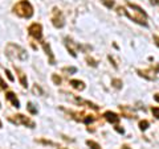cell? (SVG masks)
Returning a JSON list of instances; mask_svg holds the SVG:
<instances>
[{"instance_id": "ac0fdd59", "label": "cell", "mask_w": 159, "mask_h": 149, "mask_svg": "<svg viewBox=\"0 0 159 149\" xmlns=\"http://www.w3.org/2000/svg\"><path fill=\"white\" fill-rule=\"evenodd\" d=\"M27 110H28L29 112H31L32 115H36V113H37V108L34 107V104H33L32 102H29V103L27 104Z\"/></svg>"}, {"instance_id": "603a6c76", "label": "cell", "mask_w": 159, "mask_h": 149, "mask_svg": "<svg viewBox=\"0 0 159 149\" xmlns=\"http://www.w3.org/2000/svg\"><path fill=\"white\" fill-rule=\"evenodd\" d=\"M86 62H88V65H92L93 67H97V62L94 61L93 58H90V57H86Z\"/></svg>"}, {"instance_id": "30bf717a", "label": "cell", "mask_w": 159, "mask_h": 149, "mask_svg": "<svg viewBox=\"0 0 159 149\" xmlns=\"http://www.w3.org/2000/svg\"><path fill=\"white\" fill-rule=\"evenodd\" d=\"M41 45H43L44 52H45V54L48 56L49 63H51V65H54V63H56V58H54V56H53V52H52V49H51V45H49V42L41 41Z\"/></svg>"}, {"instance_id": "4fadbf2b", "label": "cell", "mask_w": 159, "mask_h": 149, "mask_svg": "<svg viewBox=\"0 0 159 149\" xmlns=\"http://www.w3.org/2000/svg\"><path fill=\"white\" fill-rule=\"evenodd\" d=\"M6 99L12 103V106H13V107H16V108L20 107V102H19L17 96L15 95V92H12V91H7V92H6Z\"/></svg>"}, {"instance_id": "ffe728a7", "label": "cell", "mask_w": 159, "mask_h": 149, "mask_svg": "<svg viewBox=\"0 0 159 149\" xmlns=\"http://www.w3.org/2000/svg\"><path fill=\"white\" fill-rule=\"evenodd\" d=\"M111 86L114 88H117V90H119V88H122V81H121V79H113V81H111Z\"/></svg>"}, {"instance_id": "d6986e66", "label": "cell", "mask_w": 159, "mask_h": 149, "mask_svg": "<svg viewBox=\"0 0 159 149\" xmlns=\"http://www.w3.org/2000/svg\"><path fill=\"white\" fill-rule=\"evenodd\" d=\"M138 126H139V130H141V131H146L148 128V126H150V123H148L147 120H141Z\"/></svg>"}, {"instance_id": "7c38bea8", "label": "cell", "mask_w": 159, "mask_h": 149, "mask_svg": "<svg viewBox=\"0 0 159 149\" xmlns=\"http://www.w3.org/2000/svg\"><path fill=\"white\" fill-rule=\"evenodd\" d=\"M103 117L111 124H118L119 120H121V117H119L116 112H111V111H106L105 113H103Z\"/></svg>"}, {"instance_id": "8992f818", "label": "cell", "mask_w": 159, "mask_h": 149, "mask_svg": "<svg viewBox=\"0 0 159 149\" xmlns=\"http://www.w3.org/2000/svg\"><path fill=\"white\" fill-rule=\"evenodd\" d=\"M68 95V99L70 100L72 103H74V104H78V106H85V107H88V108H92V110H94V111H97L98 110V106L96 103H93V102H89V100H84L82 98H80L78 95H74V94H66Z\"/></svg>"}, {"instance_id": "ba28073f", "label": "cell", "mask_w": 159, "mask_h": 149, "mask_svg": "<svg viewBox=\"0 0 159 149\" xmlns=\"http://www.w3.org/2000/svg\"><path fill=\"white\" fill-rule=\"evenodd\" d=\"M159 71V65H155V67H154V65L147 69V70H138V74L143 78L148 79V81H154V79L157 78V73Z\"/></svg>"}, {"instance_id": "484cf974", "label": "cell", "mask_w": 159, "mask_h": 149, "mask_svg": "<svg viewBox=\"0 0 159 149\" xmlns=\"http://www.w3.org/2000/svg\"><path fill=\"white\" fill-rule=\"evenodd\" d=\"M6 88H7V84L3 81V78L0 77V90H6Z\"/></svg>"}, {"instance_id": "4316f807", "label": "cell", "mask_w": 159, "mask_h": 149, "mask_svg": "<svg viewBox=\"0 0 159 149\" xmlns=\"http://www.w3.org/2000/svg\"><path fill=\"white\" fill-rule=\"evenodd\" d=\"M6 74H7V77H8V79H9L11 82H13V81H15V78L12 77V74L9 73V70H6Z\"/></svg>"}, {"instance_id": "1f68e13d", "label": "cell", "mask_w": 159, "mask_h": 149, "mask_svg": "<svg viewBox=\"0 0 159 149\" xmlns=\"http://www.w3.org/2000/svg\"><path fill=\"white\" fill-rule=\"evenodd\" d=\"M3 127V124H2V121H0V128H2Z\"/></svg>"}, {"instance_id": "83f0119b", "label": "cell", "mask_w": 159, "mask_h": 149, "mask_svg": "<svg viewBox=\"0 0 159 149\" xmlns=\"http://www.w3.org/2000/svg\"><path fill=\"white\" fill-rule=\"evenodd\" d=\"M114 128H116V131H117V132H119V133H125V130H123V128H121L119 126H116Z\"/></svg>"}, {"instance_id": "9c48e42d", "label": "cell", "mask_w": 159, "mask_h": 149, "mask_svg": "<svg viewBox=\"0 0 159 149\" xmlns=\"http://www.w3.org/2000/svg\"><path fill=\"white\" fill-rule=\"evenodd\" d=\"M64 41H65V46H66V49H68L69 54H70L72 57L76 58V57H77V49H80L81 46H80L78 44L73 42V40H72L70 37H65V38H64Z\"/></svg>"}, {"instance_id": "9a60e30c", "label": "cell", "mask_w": 159, "mask_h": 149, "mask_svg": "<svg viewBox=\"0 0 159 149\" xmlns=\"http://www.w3.org/2000/svg\"><path fill=\"white\" fill-rule=\"evenodd\" d=\"M121 111L123 112V115H125L126 117H135V113H134L133 111L130 112L127 110V107H125V106H121Z\"/></svg>"}, {"instance_id": "5b68a950", "label": "cell", "mask_w": 159, "mask_h": 149, "mask_svg": "<svg viewBox=\"0 0 159 149\" xmlns=\"http://www.w3.org/2000/svg\"><path fill=\"white\" fill-rule=\"evenodd\" d=\"M51 21L53 24L54 28H62L65 25V17H64V15L61 12V9H58L57 7H53L52 11H51Z\"/></svg>"}, {"instance_id": "f1b7e54d", "label": "cell", "mask_w": 159, "mask_h": 149, "mask_svg": "<svg viewBox=\"0 0 159 149\" xmlns=\"http://www.w3.org/2000/svg\"><path fill=\"white\" fill-rule=\"evenodd\" d=\"M154 42H155V45L159 48V37L158 36H154Z\"/></svg>"}, {"instance_id": "2e32d148", "label": "cell", "mask_w": 159, "mask_h": 149, "mask_svg": "<svg viewBox=\"0 0 159 149\" xmlns=\"http://www.w3.org/2000/svg\"><path fill=\"white\" fill-rule=\"evenodd\" d=\"M101 3H102L107 9H111L114 6H116V2H114V0H101Z\"/></svg>"}, {"instance_id": "5bb4252c", "label": "cell", "mask_w": 159, "mask_h": 149, "mask_svg": "<svg viewBox=\"0 0 159 149\" xmlns=\"http://www.w3.org/2000/svg\"><path fill=\"white\" fill-rule=\"evenodd\" d=\"M70 86L73 88H76V90L78 91H84L85 90V83H84L82 81H80V79H70Z\"/></svg>"}, {"instance_id": "3957f363", "label": "cell", "mask_w": 159, "mask_h": 149, "mask_svg": "<svg viewBox=\"0 0 159 149\" xmlns=\"http://www.w3.org/2000/svg\"><path fill=\"white\" fill-rule=\"evenodd\" d=\"M13 13H16L21 19H31L33 16V7L28 0H20L12 8Z\"/></svg>"}, {"instance_id": "4dcf8cb0", "label": "cell", "mask_w": 159, "mask_h": 149, "mask_svg": "<svg viewBox=\"0 0 159 149\" xmlns=\"http://www.w3.org/2000/svg\"><path fill=\"white\" fill-rule=\"evenodd\" d=\"M122 149H130V147H127V145H123Z\"/></svg>"}, {"instance_id": "277c9868", "label": "cell", "mask_w": 159, "mask_h": 149, "mask_svg": "<svg viewBox=\"0 0 159 149\" xmlns=\"http://www.w3.org/2000/svg\"><path fill=\"white\" fill-rule=\"evenodd\" d=\"M8 120L11 123H13V124H16V126H19V124H23V126L29 127V128H34V127H36V123H34L32 119H29L25 115H21V113L8 116Z\"/></svg>"}, {"instance_id": "836d02e7", "label": "cell", "mask_w": 159, "mask_h": 149, "mask_svg": "<svg viewBox=\"0 0 159 149\" xmlns=\"http://www.w3.org/2000/svg\"><path fill=\"white\" fill-rule=\"evenodd\" d=\"M0 108H2V106H0Z\"/></svg>"}, {"instance_id": "44dd1931", "label": "cell", "mask_w": 159, "mask_h": 149, "mask_svg": "<svg viewBox=\"0 0 159 149\" xmlns=\"http://www.w3.org/2000/svg\"><path fill=\"white\" fill-rule=\"evenodd\" d=\"M86 144L89 147H90V149H101V147H99V144H97L96 141H93V140H88Z\"/></svg>"}, {"instance_id": "f546056e", "label": "cell", "mask_w": 159, "mask_h": 149, "mask_svg": "<svg viewBox=\"0 0 159 149\" xmlns=\"http://www.w3.org/2000/svg\"><path fill=\"white\" fill-rule=\"evenodd\" d=\"M154 99H155L157 102H159V94H155V95H154Z\"/></svg>"}, {"instance_id": "cb8c5ba5", "label": "cell", "mask_w": 159, "mask_h": 149, "mask_svg": "<svg viewBox=\"0 0 159 149\" xmlns=\"http://www.w3.org/2000/svg\"><path fill=\"white\" fill-rule=\"evenodd\" d=\"M151 112L157 119H159V107H151Z\"/></svg>"}, {"instance_id": "e0dca14e", "label": "cell", "mask_w": 159, "mask_h": 149, "mask_svg": "<svg viewBox=\"0 0 159 149\" xmlns=\"http://www.w3.org/2000/svg\"><path fill=\"white\" fill-rule=\"evenodd\" d=\"M32 92L34 94V95H43L44 91L41 90V87L39 86V84H33V87H32Z\"/></svg>"}, {"instance_id": "6da1fadb", "label": "cell", "mask_w": 159, "mask_h": 149, "mask_svg": "<svg viewBox=\"0 0 159 149\" xmlns=\"http://www.w3.org/2000/svg\"><path fill=\"white\" fill-rule=\"evenodd\" d=\"M127 7L131 9L129 11L125 7H117V12L118 15H125L130 20H133L134 23L139 24V25H143V27H147V13L143 11L141 7H138L137 4H133L130 2H127Z\"/></svg>"}, {"instance_id": "7402d4cb", "label": "cell", "mask_w": 159, "mask_h": 149, "mask_svg": "<svg viewBox=\"0 0 159 149\" xmlns=\"http://www.w3.org/2000/svg\"><path fill=\"white\" fill-rule=\"evenodd\" d=\"M52 81L54 84H61V77L57 74H52Z\"/></svg>"}, {"instance_id": "8fae6325", "label": "cell", "mask_w": 159, "mask_h": 149, "mask_svg": "<svg viewBox=\"0 0 159 149\" xmlns=\"http://www.w3.org/2000/svg\"><path fill=\"white\" fill-rule=\"evenodd\" d=\"M13 69H15V73H16V75H17V78H19L20 84H21L23 87H27V86H28L27 74L24 73V71L21 70V69H19V67H16V66H13Z\"/></svg>"}, {"instance_id": "d4e9b609", "label": "cell", "mask_w": 159, "mask_h": 149, "mask_svg": "<svg viewBox=\"0 0 159 149\" xmlns=\"http://www.w3.org/2000/svg\"><path fill=\"white\" fill-rule=\"evenodd\" d=\"M62 71H65V73H70V74H74V73L77 71V69H76V67H65Z\"/></svg>"}, {"instance_id": "d6a6232c", "label": "cell", "mask_w": 159, "mask_h": 149, "mask_svg": "<svg viewBox=\"0 0 159 149\" xmlns=\"http://www.w3.org/2000/svg\"><path fill=\"white\" fill-rule=\"evenodd\" d=\"M58 149H66V148H58Z\"/></svg>"}, {"instance_id": "7a4b0ae2", "label": "cell", "mask_w": 159, "mask_h": 149, "mask_svg": "<svg viewBox=\"0 0 159 149\" xmlns=\"http://www.w3.org/2000/svg\"><path fill=\"white\" fill-rule=\"evenodd\" d=\"M6 54L9 58L19 59V61H27L28 59V54L25 49L13 42H8L6 45Z\"/></svg>"}, {"instance_id": "52a82bcc", "label": "cell", "mask_w": 159, "mask_h": 149, "mask_svg": "<svg viewBox=\"0 0 159 149\" xmlns=\"http://www.w3.org/2000/svg\"><path fill=\"white\" fill-rule=\"evenodd\" d=\"M28 33H29V36L31 37H33L34 40L40 41V40L43 38V27H41V24H39V23L31 24V25L28 27Z\"/></svg>"}]
</instances>
